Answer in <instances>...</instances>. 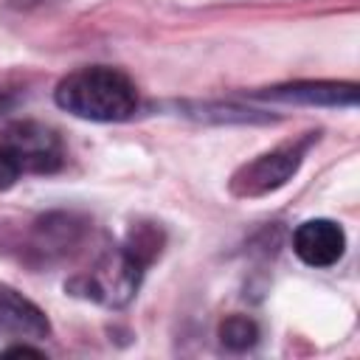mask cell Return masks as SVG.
<instances>
[{"label": "cell", "mask_w": 360, "mask_h": 360, "mask_svg": "<svg viewBox=\"0 0 360 360\" xmlns=\"http://www.w3.org/2000/svg\"><path fill=\"white\" fill-rule=\"evenodd\" d=\"M20 354H34V357H42V352L39 349H31V346H11V349H6L3 352V357H20Z\"/></svg>", "instance_id": "cell-10"}, {"label": "cell", "mask_w": 360, "mask_h": 360, "mask_svg": "<svg viewBox=\"0 0 360 360\" xmlns=\"http://www.w3.org/2000/svg\"><path fill=\"white\" fill-rule=\"evenodd\" d=\"M158 233L152 228H138V233H132L121 250L101 259L98 267L84 278V295L107 307H124L135 295L143 270L158 256Z\"/></svg>", "instance_id": "cell-2"}, {"label": "cell", "mask_w": 360, "mask_h": 360, "mask_svg": "<svg viewBox=\"0 0 360 360\" xmlns=\"http://www.w3.org/2000/svg\"><path fill=\"white\" fill-rule=\"evenodd\" d=\"M312 143V135L304 141H290L281 143L270 152H262L259 158L248 160L245 166H239L228 183L233 197L242 200H253V197H264L270 191H278L287 180H292V174L301 169L307 146Z\"/></svg>", "instance_id": "cell-3"}, {"label": "cell", "mask_w": 360, "mask_h": 360, "mask_svg": "<svg viewBox=\"0 0 360 360\" xmlns=\"http://www.w3.org/2000/svg\"><path fill=\"white\" fill-rule=\"evenodd\" d=\"M276 101H298V104H318V107H354L357 104V84L343 82H295L284 87H273L262 93Z\"/></svg>", "instance_id": "cell-7"}, {"label": "cell", "mask_w": 360, "mask_h": 360, "mask_svg": "<svg viewBox=\"0 0 360 360\" xmlns=\"http://www.w3.org/2000/svg\"><path fill=\"white\" fill-rule=\"evenodd\" d=\"M56 104L76 118L112 124L127 121L138 107V90L127 73L104 65L68 73L56 84Z\"/></svg>", "instance_id": "cell-1"}, {"label": "cell", "mask_w": 360, "mask_h": 360, "mask_svg": "<svg viewBox=\"0 0 360 360\" xmlns=\"http://www.w3.org/2000/svg\"><path fill=\"white\" fill-rule=\"evenodd\" d=\"M20 174H22V166H20L17 155H14L6 143H0V191L11 188Z\"/></svg>", "instance_id": "cell-9"}, {"label": "cell", "mask_w": 360, "mask_h": 360, "mask_svg": "<svg viewBox=\"0 0 360 360\" xmlns=\"http://www.w3.org/2000/svg\"><path fill=\"white\" fill-rule=\"evenodd\" d=\"M292 250L309 267H332L346 250V233L332 219H307L292 233Z\"/></svg>", "instance_id": "cell-4"}, {"label": "cell", "mask_w": 360, "mask_h": 360, "mask_svg": "<svg viewBox=\"0 0 360 360\" xmlns=\"http://www.w3.org/2000/svg\"><path fill=\"white\" fill-rule=\"evenodd\" d=\"M6 146L17 155L22 172H53L62 163L59 138L42 124H17L8 129Z\"/></svg>", "instance_id": "cell-5"}, {"label": "cell", "mask_w": 360, "mask_h": 360, "mask_svg": "<svg viewBox=\"0 0 360 360\" xmlns=\"http://www.w3.org/2000/svg\"><path fill=\"white\" fill-rule=\"evenodd\" d=\"M0 332L11 338L39 340V338H48L51 323L31 298H25L8 284H0Z\"/></svg>", "instance_id": "cell-6"}, {"label": "cell", "mask_w": 360, "mask_h": 360, "mask_svg": "<svg viewBox=\"0 0 360 360\" xmlns=\"http://www.w3.org/2000/svg\"><path fill=\"white\" fill-rule=\"evenodd\" d=\"M219 343L225 346V349H231V352H245V349H250V346H256V340H259V326H256V321L253 318H248V315H231V318H225L222 323H219Z\"/></svg>", "instance_id": "cell-8"}]
</instances>
